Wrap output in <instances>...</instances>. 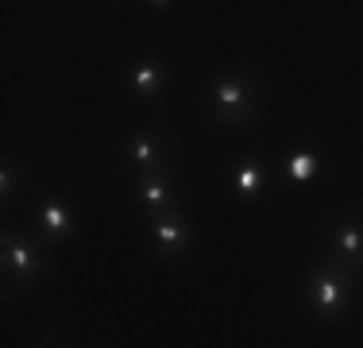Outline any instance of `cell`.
<instances>
[{
  "label": "cell",
  "instance_id": "obj_7",
  "mask_svg": "<svg viewBox=\"0 0 363 348\" xmlns=\"http://www.w3.org/2000/svg\"><path fill=\"white\" fill-rule=\"evenodd\" d=\"M74 229H77V217H74V205L66 202V197H47V202L39 205L35 232L47 244H58V240L74 236Z\"/></svg>",
  "mask_w": 363,
  "mask_h": 348
},
{
  "label": "cell",
  "instance_id": "obj_3",
  "mask_svg": "<svg viewBox=\"0 0 363 348\" xmlns=\"http://www.w3.org/2000/svg\"><path fill=\"white\" fill-rule=\"evenodd\" d=\"M0 256H4L8 286H23V290H28V286L47 271V240H43L39 232H4Z\"/></svg>",
  "mask_w": 363,
  "mask_h": 348
},
{
  "label": "cell",
  "instance_id": "obj_13",
  "mask_svg": "<svg viewBox=\"0 0 363 348\" xmlns=\"http://www.w3.org/2000/svg\"><path fill=\"white\" fill-rule=\"evenodd\" d=\"M39 348H62V344H39Z\"/></svg>",
  "mask_w": 363,
  "mask_h": 348
},
{
  "label": "cell",
  "instance_id": "obj_10",
  "mask_svg": "<svg viewBox=\"0 0 363 348\" xmlns=\"http://www.w3.org/2000/svg\"><path fill=\"white\" fill-rule=\"evenodd\" d=\"M263 186H267V167H263V159H240L236 167H232V190H236L240 197H259L263 194Z\"/></svg>",
  "mask_w": 363,
  "mask_h": 348
},
{
  "label": "cell",
  "instance_id": "obj_9",
  "mask_svg": "<svg viewBox=\"0 0 363 348\" xmlns=\"http://www.w3.org/2000/svg\"><path fill=\"white\" fill-rule=\"evenodd\" d=\"M167 82H170V74H167V66L159 62V58H140V62L132 66V74H128V89H132V97L135 101H143V104H155L167 93Z\"/></svg>",
  "mask_w": 363,
  "mask_h": 348
},
{
  "label": "cell",
  "instance_id": "obj_12",
  "mask_svg": "<svg viewBox=\"0 0 363 348\" xmlns=\"http://www.w3.org/2000/svg\"><path fill=\"white\" fill-rule=\"evenodd\" d=\"M23 190V178H20V170L12 167V163H4V167H0V202H12L16 194H20Z\"/></svg>",
  "mask_w": 363,
  "mask_h": 348
},
{
  "label": "cell",
  "instance_id": "obj_6",
  "mask_svg": "<svg viewBox=\"0 0 363 348\" xmlns=\"http://www.w3.org/2000/svg\"><path fill=\"white\" fill-rule=\"evenodd\" d=\"M170 159V139L162 124H147L140 136L128 143V163L135 167V174H151V170H167Z\"/></svg>",
  "mask_w": 363,
  "mask_h": 348
},
{
  "label": "cell",
  "instance_id": "obj_5",
  "mask_svg": "<svg viewBox=\"0 0 363 348\" xmlns=\"http://www.w3.org/2000/svg\"><path fill=\"white\" fill-rule=\"evenodd\" d=\"M328 259L352 275H363V217L359 213H340L333 221V229H328Z\"/></svg>",
  "mask_w": 363,
  "mask_h": 348
},
{
  "label": "cell",
  "instance_id": "obj_8",
  "mask_svg": "<svg viewBox=\"0 0 363 348\" xmlns=\"http://www.w3.org/2000/svg\"><path fill=\"white\" fill-rule=\"evenodd\" d=\"M135 194H140L147 217H159V213H167V209H178V194H174V182H170V170L135 174Z\"/></svg>",
  "mask_w": 363,
  "mask_h": 348
},
{
  "label": "cell",
  "instance_id": "obj_2",
  "mask_svg": "<svg viewBox=\"0 0 363 348\" xmlns=\"http://www.w3.org/2000/svg\"><path fill=\"white\" fill-rule=\"evenodd\" d=\"M259 101H263V89H259L255 74H244V70L217 77L209 85V112L217 124H247L259 112Z\"/></svg>",
  "mask_w": 363,
  "mask_h": 348
},
{
  "label": "cell",
  "instance_id": "obj_4",
  "mask_svg": "<svg viewBox=\"0 0 363 348\" xmlns=\"http://www.w3.org/2000/svg\"><path fill=\"white\" fill-rule=\"evenodd\" d=\"M147 232H151V244L162 259L170 263H182L194 248V224L186 221L182 209H167L159 217H147Z\"/></svg>",
  "mask_w": 363,
  "mask_h": 348
},
{
  "label": "cell",
  "instance_id": "obj_1",
  "mask_svg": "<svg viewBox=\"0 0 363 348\" xmlns=\"http://www.w3.org/2000/svg\"><path fill=\"white\" fill-rule=\"evenodd\" d=\"M301 290L313 302V313L321 321H340L344 313L352 310V290H356V275L344 271L340 263L325 259L321 267H313L306 278H301Z\"/></svg>",
  "mask_w": 363,
  "mask_h": 348
},
{
  "label": "cell",
  "instance_id": "obj_11",
  "mask_svg": "<svg viewBox=\"0 0 363 348\" xmlns=\"http://www.w3.org/2000/svg\"><path fill=\"white\" fill-rule=\"evenodd\" d=\"M317 170H321V159H317L313 151H294L290 159H286V174H290L294 182H309Z\"/></svg>",
  "mask_w": 363,
  "mask_h": 348
}]
</instances>
